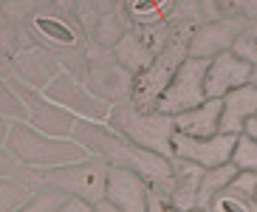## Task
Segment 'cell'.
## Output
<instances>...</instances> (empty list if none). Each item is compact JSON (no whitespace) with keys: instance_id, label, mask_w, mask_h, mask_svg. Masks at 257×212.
<instances>
[{"instance_id":"6da1fadb","label":"cell","mask_w":257,"mask_h":212,"mask_svg":"<svg viewBox=\"0 0 257 212\" xmlns=\"http://www.w3.org/2000/svg\"><path fill=\"white\" fill-rule=\"evenodd\" d=\"M113 125L124 130L133 142L147 147L150 153H159L164 159H173V144H170V139L175 133L173 116H164L159 111L147 116L133 102H127V105H119L113 111Z\"/></svg>"},{"instance_id":"7a4b0ae2","label":"cell","mask_w":257,"mask_h":212,"mask_svg":"<svg viewBox=\"0 0 257 212\" xmlns=\"http://www.w3.org/2000/svg\"><path fill=\"white\" fill-rule=\"evenodd\" d=\"M209 60H198V57H187L181 60V65L175 68V74L170 76L164 93L156 102V111L164 116H175L181 111H189L204 102V76Z\"/></svg>"},{"instance_id":"3957f363","label":"cell","mask_w":257,"mask_h":212,"mask_svg":"<svg viewBox=\"0 0 257 212\" xmlns=\"http://www.w3.org/2000/svg\"><path fill=\"white\" fill-rule=\"evenodd\" d=\"M184 43H187V40L178 37V40H173L170 48H161V54L144 68V74L139 76L136 93H133V105H136L139 111H144V114H147V111H156V102H159V96L164 93L170 76H173L175 68L181 65V60H187V57H184Z\"/></svg>"},{"instance_id":"277c9868","label":"cell","mask_w":257,"mask_h":212,"mask_svg":"<svg viewBox=\"0 0 257 212\" xmlns=\"http://www.w3.org/2000/svg\"><path fill=\"white\" fill-rule=\"evenodd\" d=\"M234 142L237 136H229V133H215V136H184V133H173L170 144H173V156L184 161H192V164L212 170V167H220L232 159Z\"/></svg>"},{"instance_id":"5b68a950","label":"cell","mask_w":257,"mask_h":212,"mask_svg":"<svg viewBox=\"0 0 257 212\" xmlns=\"http://www.w3.org/2000/svg\"><path fill=\"white\" fill-rule=\"evenodd\" d=\"M246 23H249L246 17H215L192 34V40L187 43V54L198 60H212L215 54L229 51Z\"/></svg>"},{"instance_id":"8992f818","label":"cell","mask_w":257,"mask_h":212,"mask_svg":"<svg viewBox=\"0 0 257 212\" xmlns=\"http://www.w3.org/2000/svg\"><path fill=\"white\" fill-rule=\"evenodd\" d=\"M147 181L136 170L110 167L105 173V201L119 212H144L147 209Z\"/></svg>"},{"instance_id":"52a82bcc","label":"cell","mask_w":257,"mask_h":212,"mask_svg":"<svg viewBox=\"0 0 257 212\" xmlns=\"http://www.w3.org/2000/svg\"><path fill=\"white\" fill-rule=\"evenodd\" d=\"M251 76V62L240 60L232 51H220L215 54L206 65V76H204V96L206 99H220L229 91L249 85Z\"/></svg>"},{"instance_id":"ba28073f","label":"cell","mask_w":257,"mask_h":212,"mask_svg":"<svg viewBox=\"0 0 257 212\" xmlns=\"http://www.w3.org/2000/svg\"><path fill=\"white\" fill-rule=\"evenodd\" d=\"M173 164V175L164 181V187L170 189V195L164 198L167 204L178 212H187V209H195V201H198V184H201V175H204V167L192 164V161H184V159H170Z\"/></svg>"},{"instance_id":"9c48e42d","label":"cell","mask_w":257,"mask_h":212,"mask_svg":"<svg viewBox=\"0 0 257 212\" xmlns=\"http://www.w3.org/2000/svg\"><path fill=\"white\" fill-rule=\"evenodd\" d=\"M257 116V88L254 85H240L220 96V133L240 136L243 125Z\"/></svg>"},{"instance_id":"30bf717a","label":"cell","mask_w":257,"mask_h":212,"mask_svg":"<svg viewBox=\"0 0 257 212\" xmlns=\"http://www.w3.org/2000/svg\"><path fill=\"white\" fill-rule=\"evenodd\" d=\"M175 133L184 136H215L220 133V99H204L201 105L173 116Z\"/></svg>"},{"instance_id":"8fae6325","label":"cell","mask_w":257,"mask_h":212,"mask_svg":"<svg viewBox=\"0 0 257 212\" xmlns=\"http://www.w3.org/2000/svg\"><path fill=\"white\" fill-rule=\"evenodd\" d=\"M121 43L116 46V54H119V60L124 65H130L133 71L139 68H147L153 60H156V54H159L161 46L156 43H147V31H130L124 37H119Z\"/></svg>"},{"instance_id":"7c38bea8","label":"cell","mask_w":257,"mask_h":212,"mask_svg":"<svg viewBox=\"0 0 257 212\" xmlns=\"http://www.w3.org/2000/svg\"><path fill=\"white\" fill-rule=\"evenodd\" d=\"M234 173H237V170H234L232 161H226V164H220V167H212V170H204V175H201V184H198L195 209L209 212L212 198L218 195V192H223V189H226V184L234 178Z\"/></svg>"},{"instance_id":"4fadbf2b","label":"cell","mask_w":257,"mask_h":212,"mask_svg":"<svg viewBox=\"0 0 257 212\" xmlns=\"http://www.w3.org/2000/svg\"><path fill=\"white\" fill-rule=\"evenodd\" d=\"M34 26L43 37L57 43V46H74L76 43V31L60 17H34Z\"/></svg>"},{"instance_id":"5bb4252c","label":"cell","mask_w":257,"mask_h":212,"mask_svg":"<svg viewBox=\"0 0 257 212\" xmlns=\"http://www.w3.org/2000/svg\"><path fill=\"white\" fill-rule=\"evenodd\" d=\"M173 9V0H130V17L136 23H159L161 17Z\"/></svg>"},{"instance_id":"9a60e30c","label":"cell","mask_w":257,"mask_h":212,"mask_svg":"<svg viewBox=\"0 0 257 212\" xmlns=\"http://www.w3.org/2000/svg\"><path fill=\"white\" fill-rule=\"evenodd\" d=\"M229 161L234 164L237 173H254L257 175V142L249 139L246 133H240L237 142H234V150H232V159Z\"/></svg>"},{"instance_id":"2e32d148","label":"cell","mask_w":257,"mask_h":212,"mask_svg":"<svg viewBox=\"0 0 257 212\" xmlns=\"http://www.w3.org/2000/svg\"><path fill=\"white\" fill-rule=\"evenodd\" d=\"M209 212H257V206H254V201H249V198H240V195L223 189V192H218V195L212 198Z\"/></svg>"},{"instance_id":"e0dca14e","label":"cell","mask_w":257,"mask_h":212,"mask_svg":"<svg viewBox=\"0 0 257 212\" xmlns=\"http://www.w3.org/2000/svg\"><path fill=\"white\" fill-rule=\"evenodd\" d=\"M229 51L237 54L240 60L257 65V34H251V26H249V23H246V29L237 34V40L232 43V48H229Z\"/></svg>"},{"instance_id":"ac0fdd59","label":"cell","mask_w":257,"mask_h":212,"mask_svg":"<svg viewBox=\"0 0 257 212\" xmlns=\"http://www.w3.org/2000/svg\"><path fill=\"white\" fill-rule=\"evenodd\" d=\"M226 192H234V195L254 201V192H257V175H254V173H234V178L226 184Z\"/></svg>"},{"instance_id":"d6986e66","label":"cell","mask_w":257,"mask_h":212,"mask_svg":"<svg viewBox=\"0 0 257 212\" xmlns=\"http://www.w3.org/2000/svg\"><path fill=\"white\" fill-rule=\"evenodd\" d=\"M144 212H178V209H173V206L167 204L161 192L150 189V192H147V209H144Z\"/></svg>"},{"instance_id":"ffe728a7","label":"cell","mask_w":257,"mask_h":212,"mask_svg":"<svg viewBox=\"0 0 257 212\" xmlns=\"http://www.w3.org/2000/svg\"><path fill=\"white\" fill-rule=\"evenodd\" d=\"M60 212H93L91 204H85V201H79V198H68L65 204H62Z\"/></svg>"},{"instance_id":"44dd1931","label":"cell","mask_w":257,"mask_h":212,"mask_svg":"<svg viewBox=\"0 0 257 212\" xmlns=\"http://www.w3.org/2000/svg\"><path fill=\"white\" fill-rule=\"evenodd\" d=\"M243 133H246L249 139H254V142H257V116H251V119L246 122V125H243Z\"/></svg>"},{"instance_id":"7402d4cb","label":"cell","mask_w":257,"mask_h":212,"mask_svg":"<svg viewBox=\"0 0 257 212\" xmlns=\"http://www.w3.org/2000/svg\"><path fill=\"white\" fill-rule=\"evenodd\" d=\"M91 3H93L96 9H102V12H107V9L113 6V0H91Z\"/></svg>"},{"instance_id":"603a6c76","label":"cell","mask_w":257,"mask_h":212,"mask_svg":"<svg viewBox=\"0 0 257 212\" xmlns=\"http://www.w3.org/2000/svg\"><path fill=\"white\" fill-rule=\"evenodd\" d=\"M96 212H119V209H116V206H110V204L105 201V198H102V204L96 206Z\"/></svg>"},{"instance_id":"cb8c5ba5","label":"cell","mask_w":257,"mask_h":212,"mask_svg":"<svg viewBox=\"0 0 257 212\" xmlns=\"http://www.w3.org/2000/svg\"><path fill=\"white\" fill-rule=\"evenodd\" d=\"M249 85L257 88V65H251V76H249Z\"/></svg>"},{"instance_id":"d4e9b609","label":"cell","mask_w":257,"mask_h":212,"mask_svg":"<svg viewBox=\"0 0 257 212\" xmlns=\"http://www.w3.org/2000/svg\"><path fill=\"white\" fill-rule=\"evenodd\" d=\"M3 23H6V15H3V12H0V26H3Z\"/></svg>"},{"instance_id":"484cf974","label":"cell","mask_w":257,"mask_h":212,"mask_svg":"<svg viewBox=\"0 0 257 212\" xmlns=\"http://www.w3.org/2000/svg\"><path fill=\"white\" fill-rule=\"evenodd\" d=\"M254 206H257V192H254Z\"/></svg>"},{"instance_id":"4316f807","label":"cell","mask_w":257,"mask_h":212,"mask_svg":"<svg viewBox=\"0 0 257 212\" xmlns=\"http://www.w3.org/2000/svg\"><path fill=\"white\" fill-rule=\"evenodd\" d=\"M187 212H201V209H187Z\"/></svg>"}]
</instances>
